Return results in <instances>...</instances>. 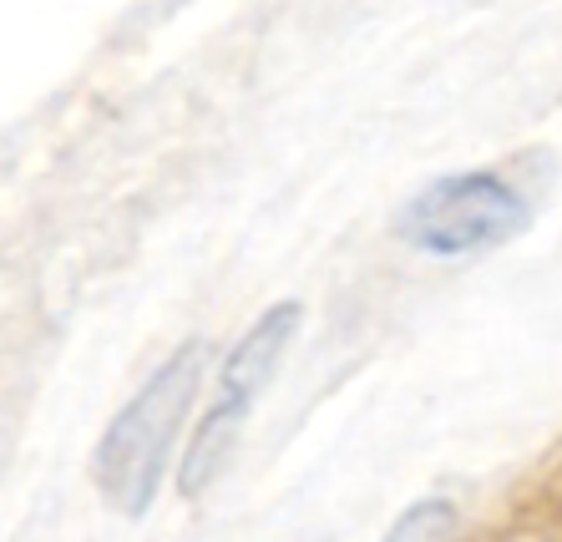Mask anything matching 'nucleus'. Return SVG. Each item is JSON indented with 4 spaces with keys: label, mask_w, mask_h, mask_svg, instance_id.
Listing matches in <instances>:
<instances>
[{
    "label": "nucleus",
    "mask_w": 562,
    "mask_h": 542,
    "mask_svg": "<svg viewBox=\"0 0 562 542\" xmlns=\"http://www.w3.org/2000/svg\"><path fill=\"white\" fill-rule=\"evenodd\" d=\"M209 365V345L188 340L172 350L137 396L117 410V421L106 426L102 447H97V487L112 507L127 517H143L153 507L162 472L172 462V447L183 437V421L198 400V381Z\"/></svg>",
    "instance_id": "nucleus-1"
},
{
    "label": "nucleus",
    "mask_w": 562,
    "mask_h": 542,
    "mask_svg": "<svg viewBox=\"0 0 562 542\" xmlns=\"http://www.w3.org/2000/svg\"><path fill=\"white\" fill-rule=\"evenodd\" d=\"M294 330H300V305L263 309V315L249 325V335L234 345V355L223 360L218 396H213V406L203 410V421H198L193 441H188L183 472H178L183 497H203V492L218 482V472L228 466V456H234V447H238V431L249 421L259 391L274 381Z\"/></svg>",
    "instance_id": "nucleus-2"
},
{
    "label": "nucleus",
    "mask_w": 562,
    "mask_h": 542,
    "mask_svg": "<svg viewBox=\"0 0 562 542\" xmlns=\"http://www.w3.org/2000/svg\"><path fill=\"white\" fill-rule=\"evenodd\" d=\"M527 224V199L497 172H446L401 208L395 234L431 259H471Z\"/></svg>",
    "instance_id": "nucleus-3"
},
{
    "label": "nucleus",
    "mask_w": 562,
    "mask_h": 542,
    "mask_svg": "<svg viewBox=\"0 0 562 542\" xmlns=\"http://www.w3.org/2000/svg\"><path fill=\"white\" fill-rule=\"evenodd\" d=\"M451 528H457V507L446 503V497H426V503L406 507L401 522H395L380 542H446Z\"/></svg>",
    "instance_id": "nucleus-4"
}]
</instances>
